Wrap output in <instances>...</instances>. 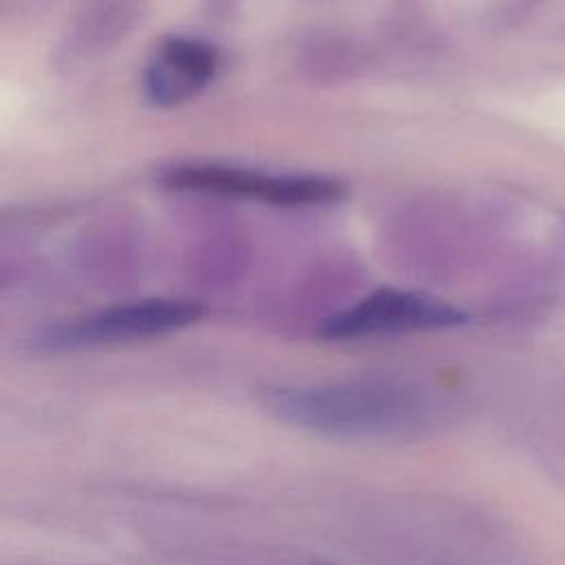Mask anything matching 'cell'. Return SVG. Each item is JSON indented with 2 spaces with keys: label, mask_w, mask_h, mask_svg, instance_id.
I'll return each instance as SVG.
<instances>
[{
  "label": "cell",
  "mask_w": 565,
  "mask_h": 565,
  "mask_svg": "<svg viewBox=\"0 0 565 565\" xmlns=\"http://www.w3.org/2000/svg\"><path fill=\"white\" fill-rule=\"evenodd\" d=\"M267 406L296 426L353 437L399 433L422 417L413 393L386 384L278 388L269 393Z\"/></svg>",
  "instance_id": "obj_1"
},
{
  "label": "cell",
  "mask_w": 565,
  "mask_h": 565,
  "mask_svg": "<svg viewBox=\"0 0 565 565\" xmlns=\"http://www.w3.org/2000/svg\"><path fill=\"white\" fill-rule=\"evenodd\" d=\"M161 183L174 192L243 196L269 205L305 207L340 201L342 183L316 174H265L225 163H181L161 174Z\"/></svg>",
  "instance_id": "obj_2"
},
{
  "label": "cell",
  "mask_w": 565,
  "mask_h": 565,
  "mask_svg": "<svg viewBox=\"0 0 565 565\" xmlns=\"http://www.w3.org/2000/svg\"><path fill=\"white\" fill-rule=\"evenodd\" d=\"M203 305L183 298H141L106 307L97 313L57 324L40 333L46 349H82L126 344L179 331L203 316Z\"/></svg>",
  "instance_id": "obj_3"
},
{
  "label": "cell",
  "mask_w": 565,
  "mask_h": 565,
  "mask_svg": "<svg viewBox=\"0 0 565 565\" xmlns=\"http://www.w3.org/2000/svg\"><path fill=\"white\" fill-rule=\"evenodd\" d=\"M463 322L455 307L404 289H377L329 318L320 335L327 340H353L362 335L441 329Z\"/></svg>",
  "instance_id": "obj_4"
},
{
  "label": "cell",
  "mask_w": 565,
  "mask_h": 565,
  "mask_svg": "<svg viewBox=\"0 0 565 565\" xmlns=\"http://www.w3.org/2000/svg\"><path fill=\"white\" fill-rule=\"evenodd\" d=\"M148 11V0H84L55 42V71L68 75L102 60L137 31Z\"/></svg>",
  "instance_id": "obj_5"
},
{
  "label": "cell",
  "mask_w": 565,
  "mask_h": 565,
  "mask_svg": "<svg viewBox=\"0 0 565 565\" xmlns=\"http://www.w3.org/2000/svg\"><path fill=\"white\" fill-rule=\"evenodd\" d=\"M73 263L77 271L104 289H126L141 280L143 247L137 225L108 214L86 223L73 243Z\"/></svg>",
  "instance_id": "obj_6"
},
{
  "label": "cell",
  "mask_w": 565,
  "mask_h": 565,
  "mask_svg": "<svg viewBox=\"0 0 565 565\" xmlns=\"http://www.w3.org/2000/svg\"><path fill=\"white\" fill-rule=\"evenodd\" d=\"M218 53L199 38L166 35L141 73V93L150 106L174 108L199 95L216 75Z\"/></svg>",
  "instance_id": "obj_7"
},
{
  "label": "cell",
  "mask_w": 565,
  "mask_h": 565,
  "mask_svg": "<svg viewBox=\"0 0 565 565\" xmlns=\"http://www.w3.org/2000/svg\"><path fill=\"white\" fill-rule=\"evenodd\" d=\"M68 214V210L60 203L55 205H11L0 207V243L11 238H22L31 232L55 225Z\"/></svg>",
  "instance_id": "obj_8"
}]
</instances>
